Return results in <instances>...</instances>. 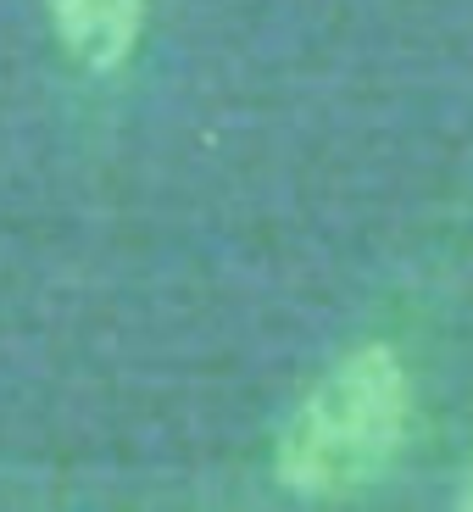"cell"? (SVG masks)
I'll return each instance as SVG.
<instances>
[{"instance_id": "1", "label": "cell", "mask_w": 473, "mask_h": 512, "mask_svg": "<svg viewBox=\"0 0 473 512\" xmlns=\"http://www.w3.org/2000/svg\"><path fill=\"white\" fill-rule=\"evenodd\" d=\"M412 418V379L401 368L396 346H357L334 362L307 401L290 412L273 474L290 496L340 501L368 490L396 462Z\"/></svg>"}, {"instance_id": "2", "label": "cell", "mask_w": 473, "mask_h": 512, "mask_svg": "<svg viewBox=\"0 0 473 512\" xmlns=\"http://www.w3.org/2000/svg\"><path fill=\"white\" fill-rule=\"evenodd\" d=\"M51 23L78 67L117 73L140 45L145 0H51Z\"/></svg>"}, {"instance_id": "3", "label": "cell", "mask_w": 473, "mask_h": 512, "mask_svg": "<svg viewBox=\"0 0 473 512\" xmlns=\"http://www.w3.org/2000/svg\"><path fill=\"white\" fill-rule=\"evenodd\" d=\"M457 512H473V462H468V479H462V496H457Z\"/></svg>"}]
</instances>
